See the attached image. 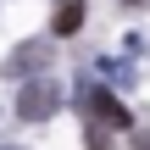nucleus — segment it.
<instances>
[{"instance_id":"f257e3e1","label":"nucleus","mask_w":150,"mask_h":150,"mask_svg":"<svg viewBox=\"0 0 150 150\" xmlns=\"http://www.w3.org/2000/svg\"><path fill=\"white\" fill-rule=\"evenodd\" d=\"M56 106H61V89H56L50 78H28L22 95H17V117H22V122H45Z\"/></svg>"},{"instance_id":"f03ea898","label":"nucleus","mask_w":150,"mask_h":150,"mask_svg":"<svg viewBox=\"0 0 150 150\" xmlns=\"http://www.w3.org/2000/svg\"><path fill=\"white\" fill-rule=\"evenodd\" d=\"M45 67H50V39H28V45H17L11 61H6L11 78H39Z\"/></svg>"},{"instance_id":"7ed1b4c3","label":"nucleus","mask_w":150,"mask_h":150,"mask_svg":"<svg viewBox=\"0 0 150 150\" xmlns=\"http://www.w3.org/2000/svg\"><path fill=\"white\" fill-rule=\"evenodd\" d=\"M83 106H89V117H95L100 128H128V122H134L128 106H122L117 95H106V89H83Z\"/></svg>"},{"instance_id":"20e7f679","label":"nucleus","mask_w":150,"mask_h":150,"mask_svg":"<svg viewBox=\"0 0 150 150\" xmlns=\"http://www.w3.org/2000/svg\"><path fill=\"white\" fill-rule=\"evenodd\" d=\"M50 28H56L61 39H67V33H78V28H83V0H61V6H56V17H50Z\"/></svg>"},{"instance_id":"39448f33","label":"nucleus","mask_w":150,"mask_h":150,"mask_svg":"<svg viewBox=\"0 0 150 150\" xmlns=\"http://www.w3.org/2000/svg\"><path fill=\"white\" fill-rule=\"evenodd\" d=\"M89 150H111V139H106V128H100V122L89 128Z\"/></svg>"},{"instance_id":"423d86ee","label":"nucleus","mask_w":150,"mask_h":150,"mask_svg":"<svg viewBox=\"0 0 150 150\" xmlns=\"http://www.w3.org/2000/svg\"><path fill=\"white\" fill-rule=\"evenodd\" d=\"M134 150H150V134H134Z\"/></svg>"},{"instance_id":"0eeeda50","label":"nucleus","mask_w":150,"mask_h":150,"mask_svg":"<svg viewBox=\"0 0 150 150\" xmlns=\"http://www.w3.org/2000/svg\"><path fill=\"white\" fill-rule=\"evenodd\" d=\"M122 6H145V0H122Z\"/></svg>"},{"instance_id":"6e6552de","label":"nucleus","mask_w":150,"mask_h":150,"mask_svg":"<svg viewBox=\"0 0 150 150\" xmlns=\"http://www.w3.org/2000/svg\"><path fill=\"white\" fill-rule=\"evenodd\" d=\"M0 150H17V145H0Z\"/></svg>"}]
</instances>
